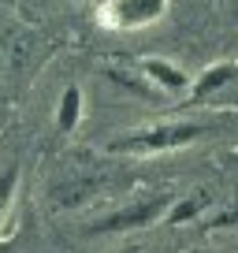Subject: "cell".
Masks as SVG:
<instances>
[{"label": "cell", "instance_id": "3957f363", "mask_svg": "<svg viewBox=\"0 0 238 253\" xmlns=\"http://www.w3.org/2000/svg\"><path fill=\"white\" fill-rule=\"evenodd\" d=\"M116 182H119V179H108V175H104V168L79 164V168H71L64 179L52 182L48 198H52V209L71 212V209H82V205H89V201L104 198V194H108Z\"/></svg>", "mask_w": 238, "mask_h": 253}, {"label": "cell", "instance_id": "277c9868", "mask_svg": "<svg viewBox=\"0 0 238 253\" xmlns=\"http://www.w3.org/2000/svg\"><path fill=\"white\" fill-rule=\"evenodd\" d=\"M167 4L171 0H104L97 19L104 30H142L167 15Z\"/></svg>", "mask_w": 238, "mask_h": 253}, {"label": "cell", "instance_id": "8fae6325", "mask_svg": "<svg viewBox=\"0 0 238 253\" xmlns=\"http://www.w3.org/2000/svg\"><path fill=\"white\" fill-rule=\"evenodd\" d=\"M127 253H134V250H127Z\"/></svg>", "mask_w": 238, "mask_h": 253}, {"label": "cell", "instance_id": "7c38bea8", "mask_svg": "<svg viewBox=\"0 0 238 253\" xmlns=\"http://www.w3.org/2000/svg\"><path fill=\"white\" fill-rule=\"evenodd\" d=\"M235 157H238V153H235Z\"/></svg>", "mask_w": 238, "mask_h": 253}, {"label": "cell", "instance_id": "8992f818", "mask_svg": "<svg viewBox=\"0 0 238 253\" xmlns=\"http://www.w3.org/2000/svg\"><path fill=\"white\" fill-rule=\"evenodd\" d=\"M235 79H238V60H220V63H212V67H205L201 75L190 79V93H186V101H190V104H205L216 89L231 86Z\"/></svg>", "mask_w": 238, "mask_h": 253}, {"label": "cell", "instance_id": "6da1fadb", "mask_svg": "<svg viewBox=\"0 0 238 253\" xmlns=\"http://www.w3.org/2000/svg\"><path fill=\"white\" fill-rule=\"evenodd\" d=\"M216 126H220V119H164V123L134 126V130L116 134L108 142V153L112 157H157V153L186 149V145L201 142Z\"/></svg>", "mask_w": 238, "mask_h": 253}, {"label": "cell", "instance_id": "ba28073f", "mask_svg": "<svg viewBox=\"0 0 238 253\" xmlns=\"http://www.w3.org/2000/svg\"><path fill=\"white\" fill-rule=\"evenodd\" d=\"M52 123H56V130H60V134H75V130H79V123H82V89L75 86V82L60 93Z\"/></svg>", "mask_w": 238, "mask_h": 253}, {"label": "cell", "instance_id": "7a4b0ae2", "mask_svg": "<svg viewBox=\"0 0 238 253\" xmlns=\"http://www.w3.org/2000/svg\"><path fill=\"white\" fill-rule=\"evenodd\" d=\"M175 198H179V194H167V190L145 194V198H130L127 205L97 216V220L86 227V235L89 238H104V235H127V231L157 227V223H164V216H167V209L175 205Z\"/></svg>", "mask_w": 238, "mask_h": 253}, {"label": "cell", "instance_id": "30bf717a", "mask_svg": "<svg viewBox=\"0 0 238 253\" xmlns=\"http://www.w3.org/2000/svg\"><path fill=\"white\" fill-rule=\"evenodd\" d=\"M15 186H19V168H4V175H0V223H4V212L11 205Z\"/></svg>", "mask_w": 238, "mask_h": 253}, {"label": "cell", "instance_id": "5b68a950", "mask_svg": "<svg viewBox=\"0 0 238 253\" xmlns=\"http://www.w3.org/2000/svg\"><path fill=\"white\" fill-rule=\"evenodd\" d=\"M138 71H142V79L149 82V86L164 89V93H171V97L190 93V75H186L179 63L164 60V56H149V60H142V63H138Z\"/></svg>", "mask_w": 238, "mask_h": 253}, {"label": "cell", "instance_id": "52a82bcc", "mask_svg": "<svg viewBox=\"0 0 238 253\" xmlns=\"http://www.w3.org/2000/svg\"><path fill=\"white\" fill-rule=\"evenodd\" d=\"M208 209H212V194H208V190H194V194H186V198H175V205L167 209L164 223L167 227H186V223L208 216Z\"/></svg>", "mask_w": 238, "mask_h": 253}, {"label": "cell", "instance_id": "9c48e42d", "mask_svg": "<svg viewBox=\"0 0 238 253\" xmlns=\"http://www.w3.org/2000/svg\"><path fill=\"white\" fill-rule=\"evenodd\" d=\"M104 79L116 82V86H123V89H130V93H138V97H149V93H153V86L142 79V71L130 75L127 67H108V71H104Z\"/></svg>", "mask_w": 238, "mask_h": 253}]
</instances>
